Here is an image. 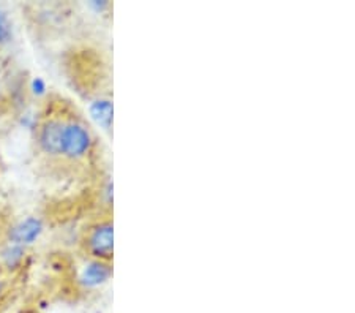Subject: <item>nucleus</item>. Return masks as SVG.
<instances>
[{
	"label": "nucleus",
	"instance_id": "nucleus-1",
	"mask_svg": "<svg viewBox=\"0 0 355 313\" xmlns=\"http://www.w3.org/2000/svg\"><path fill=\"white\" fill-rule=\"evenodd\" d=\"M95 149L97 138L90 125L73 108H66L60 164L68 168H82L92 164Z\"/></svg>",
	"mask_w": 355,
	"mask_h": 313
},
{
	"label": "nucleus",
	"instance_id": "nucleus-2",
	"mask_svg": "<svg viewBox=\"0 0 355 313\" xmlns=\"http://www.w3.org/2000/svg\"><path fill=\"white\" fill-rule=\"evenodd\" d=\"M65 103H49L41 117L38 119L35 129V141L38 153L49 163L60 164L62 153V135L66 114Z\"/></svg>",
	"mask_w": 355,
	"mask_h": 313
},
{
	"label": "nucleus",
	"instance_id": "nucleus-3",
	"mask_svg": "<svg viewBox=\"0 0 355 313\" xmlns=\"http://www.w3.org/2000/svg\"><path fill=\"white\" fill-rule=\"evenodd\" d=\"M79 247L88 260L108 263L114 261V217L113 212H103L88 222L81 231Z\"/></svg>",
	"mask_w": 355,
	"mask_h": 313
},
{
	"label": "nucleus",
	"instance_id": "nucleus-4",
	"mask_svg": "<svg viewBox=\"0 0 355 313\" xmlns=\"http://www.w3.org/2000/svg\"><path fill=\"white\" fill-rule=\"evenodd\" d=\"M43 229L41 222L38 218H26L24 222H19L16 225H11L8 231V243L15 245L24 247L27 244H32L38 236H40Z\"/></svg>",
	"mask_w": 355,
	"mask_h": 313
},
{
	"label": "nucleus",
	"instance_id": "nucleus-5",
	"mask_svg": "<svg viewBox=\"0 0 355 313\" xmlns=\"http://www.w3.org/2000/svg\"><path fill=\"white\" fill-rule=\"evenodd\" d=\"M111 274H113V265L88 260V266H86L82 272L81 280L87 287H98V285L108 282Z\"/></svg>",
	"mask_w": 355,
	"mask_h": 313
},
{
	"label": "nucleus",
	"instance_id": "nucleus-6",
	"mask_svg": "<svg viewBox=\"0 0 355 313\" xmlns=\"http://www.w3.org/2000/svg\"><path fill=\"white\" fill-rule=\"evenodd\" d=\"M11 38V27L10 23L7 19V16L2 12V8H0V43H8Z\"/></svg>",
	"mask_w": 355,
	"mask_h": 313
},
{
	"label": "nucleus",
	"instance_id": "nucleus-7",
	"mask_svg": "<svg viewBox=\"0 0 355 313\" xmlns=\"http://www.w3.org/2000/svg\"><path fill=\"white\" fill-rule=\"evenodd\" d=\"M11 225L7 223L3 220L2 217H0V244L3 243V240H8V231H10Z\"/></svg>",
	"mask_w": 355,
	"mask_h": 313
},
{
	"label": "nucleus",
	"instance_id": "nucleus-8",
	"mask_svg": "<svg viewBox=\"0 0 355 313\" xmlns=\"http://www.w3.org/2000/svg\"><path fill=\"white\" fill-rule=\"evenodd\" d=\"M7 290H8V280L5 277V274L0 271V302L5 298V294H7Z\"/></svg>",
	"mask_w": 355,
	"mask_h": 313
}]
</instances>
